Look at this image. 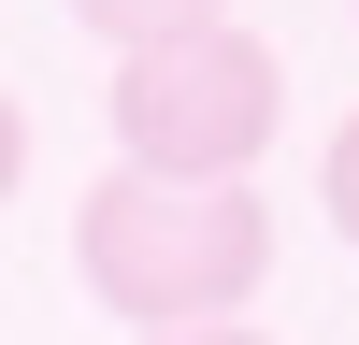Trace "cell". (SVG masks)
I'll list each match as a JSON object with an SVG mask.
<instances>
[{
    "label": "cell",
    "instance_id": "2",
    "mask_svg": "<svg viewBox=\"0 0 359 345\" xmlns=\"http://www.w3.org/2000/svg\"><path fill=\"white\" fill-rule=\"evenodd\" d=\"M115 172H158V187H245L259 144L287 115V72L259 29H187V43L115 58Z\"/></svg>",
    "mask_w": 359,
    "mask_h": 345
},
{
    "label": "cell",
    "instance_id": "4",
    "mask_svg": "<svg viewBox=\"0 0 359 345\" xmlns=\"http://www.w3.org/2000/svg\"><path fill=\"white\" fill-rule=\"evenodd\" d=\"M316 216H331L345 245H359V115H345L331 144H316Z\"/></svg>",
    "mask_w": 359,
    "mask_h": 345
},
{
    "label": "cell",
    "instance_id": "6",
    "mask_svg": "<svg viewBox=\"0 0 359 345\" xmlns=\"http://www.w3.org/2000/svg\"><path fill=\"white\" fill-rule=\"evenodd\" d=\"M144 345H273V331H245V316H216V331H144Z\"/></svg>",
    "mask_w": 359,
    "mask_h": 345
},
{
    "label": "cell",
    "instance_id": "5",
    "mask_svg": "<svg viewBox=\"0 0 359 345\" xmlns=\"http://www.w3.org/2000/svg\"><path fill=\"white\" fill-rule=\"evenodd\" d=\"M15 187H29V101L0 86V201H15Z\"/></svg>",
    "mask_w": 359,
    "mask_h": 345
},
{
    "label": "cell",
    "instance_id": "1",
    "mask_svg": "<svg viewBox=\"0 0 359 345\" xmlns=\"http://www.w3.org/2000/svg\"><path fill=\"white\" fill-rule=\"evenodd\" d=\"M72 273L101 288L130 331H216L273 288V201L259 187H158V172H101L72 201Z\"/></svg>",
    "mask_w": 359,
    "mask_h": 345
},
{
    "label": "cell",
    "instance_id": "3",
    "mask_svg": "<svg viewBox=\"0 0 359 345\" xmlns=\"http://www.w3.org/2000/svg\"><path fill=\"white\" fill-rule=\"evenodd\" d=\"M72 29H101L115 58H144V43H187V29H230V0H72Z\"/></svg>",
    "mask_w": 359,
    "mask_h": 345
}]
</instances>
